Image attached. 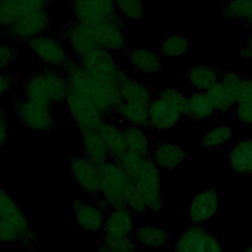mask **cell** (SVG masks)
<instances>
[{
  "label": "cell",
  "instance_id": "7a4b0ae2",
  "mask_svg": "<svg viewBox=\"0 0 252 252\" xmlns=\"http://www.w3.org/2000/svg\"><path fill=\"white\" fill-rule=\"evenodd\" d=\"M131 180L114 160H107L100 165V191L99 202L103 210L105 208L126 209L125 192Z\"/></svg>",
  "mask_w": 252,
  "mask_h": 252
},
{
  "label": "cell",
  "instance_id": "60d3db41",
  "mask_svg": "<svg viewBox=\"0 0 252 252\" xmlns=\"http://www.w3.org/2000/svg\"><path fill=\"white\" fill-rule=\"evenodd\" d=\"M102 244L119 252H137L138 250V243L131 235L103 234Z\"/></svg>",
  "mask_w": 252,
  "mask_h": 252
},
{
  "label": "cell",
  "instance_id": "f35d334b",
  "mask_svg": "<svg viewBox=\"0 0 252 252\" xmlns=\"http://www.w3.org/2000/svg\"><path fill=\"white\" fill-rule=\"evenodd\" d=\"M252 14V0H229L223 7V15L233 20H247Z\"/></svg>",
  "mask_w": 252,
  "mask_h": 252
},
{
  "label": "cell",
  "instance_id": "d6986e66",
  "mask_svg": "<svg viewBox=\"0 0 252 252\" xmlns=\"http://www.w3.org/2000/svg\"><path fill=\"white\" fill-rule=\"evenodd\" d=\"M127 58L134 69L144 75H156L162 70V61L156 51L136 46L129 49Z\"/></svg>",
  "mask_w": 252,
  "mask_h": 252
},
{
  "label": "cell",
  "instance_id": "ab89813d",
  "mask_svg": "<svg viewBox=\"0 0 252 252\" xmlns=\"http://www.w3.org/2000/svg\"><path fill=\"white\" fill-rule=\"evenodd\" d=\"M158 97L167 102L171 107L177 110L182 116L187 115L188 97H186L180 91L172 88H165L159 91Z\"/></svg>",
  "mask_w": 252,
  "mask_h": 252
},
{
  "label": "cell",
  "instance_id": "3957f363",
  "mask_svg": "<svg viewBox=\"0 0 252 252\" xmlns=\"http://www.w3.org/2000/svg\"><path fill=\"white\" fill-rule=\"evenodd\" d=\"M92 78L97 81L119 83L127 77L112 52L94 47L80 57L79 61Z\"/></svg>",
  "mask_w": 252,
  "mask_h": 252
},
{
  "label": "cell",
  "instance_id": "9c48e42d",
  "mask_svg": "<svg viewBox=\"0 0 252 252\" xmlns=\"http://www.w3.org/2000/svg\"><path fill=\"white\" fill-rule=\"evenodd\" d=\"M49 25V16L46 10H39L25 15L9 27V32L12 36L29 41L36 36L42 35Z\"/></svg>",
  "mask_w": 252,
  "mask_h": 252
},
{
  "label": "cell",
  "instance_id": "bcb514c9",
  "mask_svg": "<svg viewBox=\"0 0 252 252\" xmlns=\"http://www.w3.org/2000/svg\"><path fill=\"white\" fill-rule=\"evenodd\" d=\"M242 79V76L237 73L236 71H226L223 74H220V82L224 85L226 88L230 89L232 92L235 93V90L237 86L239 85L240 81Z\"/></svg>",
  "mask_w": 252,
  "mask_h": 252
},
{
  "label": "cell",
  "instance_id": "83f0119b",
  "mask_svg": "<svg viewBox=\"0 0 252 252\" xmlns=\"http://www.w3.org/2000/svg\"><path fill=\"white\" fill-rule=\"evenodd\" d=\"M0 219L7 220L17 223L18 225L31 228L29 220L23 212V210L19 207L16 201L11 197L10 194L0 185Z\"/></svg>",
  "mask_w": 252,
  "mask_h": 252
},
{
  "label": "cell",
  "instance_id": "5b68a950",
  "mask_svg": "<svg viewBox=\"0 0 252 252\" xmlns=\"http://www.w3.org/2000/svg\"><path fill=\"white\" fill-rule=\"evenodd\" d=\"M72 177L80 189L93 197H98L100 191V166L84 155H72L68 158Z\"/></svg>",
  "mask_w": 252,
  "mask_h": 252
},
{
  "label": "cell",
  "instance_id": "836d02e7",
  "mask_svg": "<svg viewBox=\"0 0 252 252\" xmlns=\"http://www.w3.org/2000/svg\"><path fill=\"white\" fill-rule=\"evenodd\" d=\"M233 137V130L227 125H220L209 129L200 141L203 149H214L227 144Z\"/></svg>",
  "mask_w": 252,
  "mask_h": 252
},
{
  "label": "cell",
  "instance_id": "f6af8a7d",
  "mask_svg": "<svg viewBox=\"0 0 252 252\" xmlns=\"http://www.w3.org/2000/svg\"><path fill=\"white\" fill-rule=\"evenodd\" d=\"M234 109L236 118L241 123L252 125V101L236 103Z\"/></svg>",
  "mask_w": 252,
  "mask_h": 252
},
{
  "label": "cell",
  "instance_id": "5bb4252c",
  "mask_svg": "<svg viewBox=\"0 0 252 252\" xmlns=\"http://www.w3.org/2000/svg\"><path fill=\"white\" fill-rule=\"evenodd\" d=\"M49 0H0V26L9 27L17 19L44 10Z\"/></svg>",
  "mask_w": 252,
  "mask_h": 252
},
{
  "label": "cell",
  "instance_id": "7402d4cb",
  "mask_svg": "<svg viewBox=\"0 0 252 252\" xmlns=\"http://www.w3.org/2000/svg\"><path fill=\"white\" fill-rule=\"evenodd\" d=\"M132 234L139 245L154 250L165 247L170 241L168 230L158 224H143Z\"/></svg>",
  "mask_w": 252,
  "mask_h": 252
},
{
  "label": "cell",
  "instance_id": "6da1fadb",
  "mask_svg": "<svg viewBox=\"0 0 252 252\" xmlns=\"http://www.w3.org/2000/svg\"><path fill=\"white\" fill-rule=\"evenodd\" d=\"M68 92L66 77L53 71L32 75L24 88L25 98L48 105L64 101Z\"/></svg>",
  "mask_w": 252,
  "mask_h": 252
},
{
  "label": "cell",
  "instance_id": "4fadbf2b",
  "mask_svg": "<svg viewBox=\"0 0 252 252\" xmlns=\"http://www.w3.org/2000/svg\"><path fill=\"white\" fill-rule=\"evenodd\" d=\"M182 115L159 97L153 98L148 104V125L156 130H169L181 119Z\"/></svg>",
  "mask_w": 252,
  "mask_h": 252
},
{
  "label": "cell",
  "instance_id": "ac0fdd59",
  "mask_svg": "<svg viewBox=\"0 0 252 252\" xmlns=\"http://www.w3.org/2000/svg\"><path fill=\"white\" fill-rule=\"evenodd\" d=\"M0 243L18 244L32 249L38 242L32 227L25 228L13 221L0 219Z\"/></svg>",
  "mask_w": 252,
  "mask_h": 252
},
{
  "label": "cell",
  "instance_id": "4316f807",
  "mask_svg": "<svg viewBox=\"0 0 252 252\" xmlns=\"http://www.w3.org/2000/svg\"><path fill=\"white\" fill-rule=\"evenodd\" d=\"M118 86L122 101L148 105L153 99L152 92L149 87L134 79L125 77Z\"/></svg>",
  "mask_w": 252,
  "mask_h": 252
},
{
  "label": "cell",
  "instance_id": "d590c367",
  "mask_svg": "<svg viewBox=\"0 0 252 252\" xmlns=\"http://www.w3.org/2000/svg\"><path fill=\"white\" fill-rule=\"evenodd\" d=\"M190 252H221V245L219 239L206 228H202L193 240Z\"/></svg>",
  "mask_w": 252,
  "mask_h": 252
},
{
  "label": "cell",
  "instance_id": "9a60e30c",
  "mask_svg": "<svg viewBox=\"0 0 252 252\" xmlns=\"http://www.w3.org/2000/svg\"><path fill=\"white\" fill-rule=\"evenodd\" d=\"M151 158L159 170L173 171L183 164L186 159V153L176 143L161 141L155 147Z\"/></svg>",
  "mask_w": 252,
  "mask_h": 252
},
{
  "label": "cell",
  "instance_id": "f546056e",
  "mask_svg": "<svg viewBox=\"0 0 252 252\" xmlns=\"http://www.w3.org/2000/svg\"><path fill=\"white\" fill-rule=\"evenodd\" d=\"M114 111L131 126L143 128L148 125V105L146 104L122 101Z\"/></svg>",
  "mask_w": 252,
  "mask_h": 252
},
{
  "label": "cell",
  "instance_id": "d6a6232c",
  "mask_svg": "<svg viewBox=\"0 0 252 252\" xmlns=\"http://www.w3.org/2000/svg\"><path fill=\"white\" fill-rule=\"evenodd\" d=\"M190 49L189 39L182 34H168L160 42L159 51L165 57L175 58L185 55Z\"/></svg>",
  "mask_w": 252,
  "mask_h": 252
},
{
  "label": "cell",
  "instance_id": "44dd1931",
  "mask_svg": "<svg viewBox=\"0 0 252 252\" xmlns=\"http://www.w3.org/2000/svg\"><path fill=\"white\" fill-rule=\"evenodd\" d=\"M80 134L84 156L99 166L109 160L106 146L95 129H81Z\"/></svg>",
  "mask_w": 252,
  "mask_h": 252
},
{
  "label": "cell",
  "instance_id": "681fc988",
  "mask_svg": "<svg viewBox=\"0 0 252 252\" xmlns=\"http://www.w3.org/2000/svg\"><path fill=\"white\" fill-rule=\"evenodd\" d=\"M8 135V123L5 115L0 111V151L5 144Z\"/></svg>",
  "mask_w": 252,
  "mask_h": 252
},
{
  "label": "cell",
  "instance_id": "1f68e13d",
  "mask_svg": "<svg viewBox=\"0 0 252 252\" xmlns=\"http://www.w3.org/2000/svg\"><path fill=\"white\" fill-rule=\"evenodd\" d=\"M215 109L206 93L195 92L188 97L187 115L195 121H203L212 116Z\"/></svg>",
  "mask_w": 252,
  "mask_h": 252
},
{
  "label": "cell",
  "instance_id": "e575fe53",
  "mask_svg": "<svg viewBox=\"0 0 252 252\" xmlns=\"http://www.w3.org/2000/svg\"><path fill=\"white\" fill-rule=\"evenodd\" d=\"M72 9L76 18V22L81 24L95 27L105 21H108V19H106L99 12L80 0H73Z\"/></svg>",
  "mask_w": 252,
  "mask_h": 252
},
{
  "label": "cell",
  "instance_id": "4dcf8cb0",
  "mask_svg": "<svg viewBox=\"0 0 252 252\" xmlns=\"http://www.w3.org/2000/svg\"><path fill=\"white\" fill-rule=\"evenodd\" d=\"M215 111L227 112L236 104L235 94L220 81L206 92Z\"/></svg>",
  "mask_w": 252,
  "mask_h": 252
},
{
  "label": "cell",
  "instance_id": "e0dca14e",
  "mask_svg": "<svg viewBox=\"0 0 252 252\" xmlns=\"http://www.w3.org/2000/svg\"><path fill=\"white\" fill-rule=\"evenodd\" d=\"M94 29L98 47L110 52L120 51L124 48L125 37L121 29L120 20H108L94 27Z\"/></svg>",
  "mask_w": 252,
  "mask_h": 252
},
{
  "label": "cell",
  "instance_id": "8d00e7d4",
  "mask_svg": "<svg viewBox=\"0 0 252 252\" xmlns=\"http://www.w3.org/2000/svg\"><path fill=\"white\" fill-rule=\"evenodd\" d=\"M145 158L126 151L122 156H120L116 160L117 164L121 167V169L124 171V173L128 176V178L135 182V180L138 177V174L140 172V168L142 166L143 160Z\"/></svg>",
  "mask_w": 252,
  "mask_h": 252
},
{
  "label": "cell",
  "instance_id": "ee69618b",
  "mask_svg": "<svg viewBox=\"0 0 252 252\" xmlns=\"http://www.w3.org/2000/svg\"><path fill=\"white\" fill-rule=\"evenodd\" d=\"M236 103L252 101V78L241 79L239 85L235 90Z\"/></svg>",
  "mask_w": 252,
  "mask_h": 252
},
{
  "label": "cell",
  "instance_id": "7c38bea8",
  "mask_svg": "<svg viewBox=\"0 0 252 252\" xmlns=\"http://www.w3.org/2000/svg\"><path fill=\"white\" fill-rule=\"evenodd\" d=\"M89 98L102 114L114 111L122 102L118 84L97 80L94 82Z\"/></svg>",
  "mask_w": 252,
  "mask_h": 252
},
{
  "label": "cell",
  "instance_id": "d4e9b609",
  "mask_svg": "<svg viewBox=\"0 0 252 252\" xmlns=\"http://www.w3.org/2000/svg\"><path fill=\"white\" fill-rule=\"evenodd\" d=\"M220 73L218 69L204 64L192 66L187 73L188 83L196 92L206 93L220 81Z\"/></svg>",
  "mask_w": 252,
  "mask_h": 252
},
{
  "label": "cell",
  "instance_id": "8fae6325",
  "mask_svg": "<svg viewBox=\"0 0 252 252\" xmlns=\"http://www.w3.org/2000/svg\"><path fill=\"white\" fill-rule=\"evenodd\" d=\"M71 208L76 222L83 230L97 232L102 229L105 216L100 206L86 200L76 199L72 202Z\"/></svg>",
  "mask_w": 252,
  "mask_h": 252
},
{
  "label": "cell",
  "instance_id": "2e32d148",
  "mask_svg": "<svg viewBox=\"0 0 252 252\" xmlns=\"http://www.w3.org/2000/svg\"><path fill=\"white\" fill-rule=\"evenodd\" d=\"M66 39L72 51L79 58L94 47H97L94 27L78 22L66 31Z\"/></svg>",
  "mask_w": 252,
  "mask_h": 252
},
{
  "label": "cell",
  "instance_id": "b9f144b4",
  "mask_svg": "<svg viewBox=\"0 0 252 252\" xmlns=\"http://www.w3.org/2000/svg\"><path fill=\"white\" fill-rule=\"evenodd\" d=\"M117 12L131 21H139L144 15L142 0H114Z\"/></svg>",
  "mask_w": 252,
  "mask_h": 252
},
{
  "label": "cell",
  "instance_id": "c3c4849f",
  "mask_svg": "<svg viewBox=\"0 0 252 252\" xmlns=\"http://www.w3.org/2000/svg\"><path fill=\"white\" fill-rule=\"evenodd\" d=\"M13 79L11 74L0 72V98L4 96L12 87Z\"/></svg>",
  "mask_w": 252,
  "mask_h": 252
},
{
  "label": "cell",
  "instance_id": "ba28073f",
  "mask_svg": "<svg viewBox=\"0 0 252 252\" xmlns=\"http://www.w3.org/2000/svg\"><path fill=\"white\" fill-rule=\"evenodd\" d=\"M31 52L43 63L54 67H65L70 61L63 45L55 38L39 35L27 41Z\"/></svg>",
  "mask_w": 252,
  "mask_h": 252
},
{
  "label": "cell",
  "instance_id": "f1b7e54d",
  "mask_svg": "<svg viewBox=\"0 0 252 252\" xmlns=\"http://www.w3.org/2000/svg\"><path fill=\"white\" fill-rule=\"evenodd\" d=\"M126 150L143 158L149 157L151 144L148 135L141 127L129 125L123 129Z\"/></svg>",
  "mask_w": 252,
  "mask_h": 252
},
{
  "label": "cell",
  "instance_id": "74e56055",
  "mask_svg": "<svg viewBox=\"0 0 252 252\" xmlns=\"http://www.w3.org/2000/svg\"><path fill=\"white\" fill-rule=\"evenodd\" d=\"M125 208L132 213L135 214H145L148 211V207L146 201L137 187L136 183L131 181L125 192Z\"/></svg>",
  "mask_w": 252,
  "mask_h": 252
},
{
  "label": "cell",
  "instance_id": "8992f818",
  "mask_svg": "<svg viewBox=\"0 0 252 252\" xmlns=\"http://www.w3.org/2000/svg\"><path fill=\"white\" fill-rule=\"evenodd\" d=\"M16 114L25 126L37 132L49 131L56 124L52 105L34 102L27 98L17 104Z\"/></svg>",
  "mask_w": 252,
  "mask_h": 252
},
{
  "label": "cell",
  "instance_id": "ffe728a7",
  "mask_svg": "<svg viewBox=\"0 0 252 252\" xmlns=\"http://www.w3.org/2000/svg\"><path fill=\"white\" fill-rule=\"evenodd\" d=\"M227 164L236 174H252V139L241 140L230 148Z\"/></svg>",
  "mask_w": 252,
  "mask_h": 252
},
{
  "label": "cell",
  "instance_id": "f5cc1de1",
  "mask_svg": "<svg viewBox=\"0 0 252 252\" xmlns=\"http://www.w3.org/2000/svg\"><path fill=\"white\" fill-rule=\"evenodd\" d=\"M246 21L248 22L249 26H250V27H252V14H251V16H250V17H249V18H248Z\"/></svg>",
  "mask_w": 252,
  "mask_h": 252
},
{
  "label": "cell",
  "instance_id": "db71d44e",
  "mask_svg": "<svg viewBox=\"0 0 252 252\" xmlns=\"http://www.w3.org/2000/svg\"><path fill=\"white\" fill-rule=\"evenodd\" d=\"M242 252H252V246H249V247L245 248Z\"/></svg>",
  "mask_w": 252,
  "mask_h": 252
},
{
  "label": "cell",
  "instance_id": "30bf717a",
  "mask_svg": "<svg viewBox=\"0 0 252 252\" xmlns=\"http://www.w3.org/2000/svg\"><path fill=\"white\" fill-rule=\"evenodd\" d=\"M220 208V193L217 188H209L196 193L189 206V218L193 223L201 224L213 219Z\"/></svg>",
  "mask_w": 252,
  "mask_h": 252
},
{
  "label": "cell",
  "instance_id": "7bdbcfd3",
  "mask_svg": "<svg viewBox=\"0 0 252 252\" xmlns=\"http://www.w3.org/2000/svg\"><path fill=\"white\" fill-rule=\"evenodd\" d=\"M85 4L91 6L108 20L119 21L117 10L114 4V0H80Z\"/></svg>",
  "mask_w": 252,
  "mask_h": 252
},
{
  "label": "cell",
  "instance_id": "52a82bcc",
  "mask_svg": "<svg viewBox=\"0 0 252 252\" xmlns=\"http://www.w3.org/2000/svg\"><path fill=\"white\" fill-rule=\"evenodd\" d=\"M64 101L72 120L78 126L79 130L95 129L103 120V114L85 95L69 90Z\"/></svg>",
  "mask_w": 252,
  "mask_h": 252
},
{
  "label": "cell",
  "instance_id": "603a6c76",
  "mask_svg": "<svg viewBox=\"0 0 252 252\" xmlns=\"http://www.w3.org/2000/svg\"><path fill=\"white\" fill-rule=\"evenodd\" d=\"M95 130L103 140L109 157H111L113 160H116L127 151L123 130L114 123L102 120Z\"/></svg>",
  "mask_w": 252,
  "mask_h": 252
},
{
  "label": "cell",
  "instance_id": "484cf974",
  "mask_svg": "<svg viewBox=\"0 0 252 252\" xmlns=\"http://www.w3.org/2000/svg\"><path fill=\"white\" fill-rule=\"evenodd\" d=\"M103 234L131 235L134 231L132 216L127 209H113L105 218Z\"/></svg>",
  "mask_w": 252,
  "mask_h": 252
},
{
  "label": "cell",
  "instance_id": "277c9868",
  "mask_svg": "<svg viewBox=\"0 0 252 252\" xmlns=\"http://www.w3.org/2000/svg\"><path fill=\"white\" fill-rule=\"evenodd\" d=\"M135 183L146 201L148 211L158 213L163 207L161 179L159 168L151 157L144 158Z\"/></svg>",
  "mask_w": 252,
  "mask_h": 252
},
{
  "label": "cell",
  "instance_id": "cb8c5ba5",
  "mask_svg": "<svg viewBox=\"0 0 252 252\" xmlns=\"http://www.w3.org/2000/svg\"><path fill=\"white\" fill-rule=\"evenodd\" d=\"M66 70V80L70 91L89 97L94 85V78L85 70L80 62L69 61L64 67Z\"/></svg>",
  "mask_w": 252,
  "mask_h": 252
},
{
  "label": "cell",
  "instance_id": "f907efd6",
  "mask_svg": "<svg viewBox=\"0 0 252 252\" xmlns=\"http://www.w3.org/2000/svg\"><path fill=\"white\" fill-rule=\"evenodd\" d=\"M97 252H119V251L114 250V249H111V248H109V247L105 246L104 244H101V245H99V246H98V248H97Z\"/></svg>",
  "mask_w": 252,
  "mask_h": 252
},
{
  "label": "cell",
  "instance_id": "7dc6e473",
  "mask_svg": "<svg viewBox=\"0 0 252 252\" xmlns=\"http://www.w3.org/2000/svg\"><path fill=\"white\" fill-rule=\"evenodd\" d=\"M15 56L16 52L13 46L6 43H0V71L8 67L15 59Z\"/></svg>",
  "mask_w": 252,
  "mask_h": 252
},
{
  "label": "cell",
  "instance_id": "816d5d0a",
  "mask_svg": "<svg viewBox=\"0 0 252 252\" xmlns=\"http://www.w3.org/2000/svg\"><path fill=\"white\" fill-rule=\"evenodd\" d=\"M245 47L248 49V51L250 52L251 56H252V34L250 35V37L248 38V41H247V44L245 45Z\"/></svg>",
  "mask_w": 252,
  "mask_h": 252
}]
</instances>
